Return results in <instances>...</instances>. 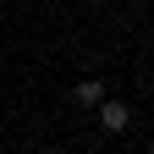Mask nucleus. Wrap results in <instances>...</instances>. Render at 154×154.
Segmentation results:
<instances>
[{
    "mask_svg": "<svg viewBox=\"0 0 154 154\" xmlns=\"http://www.w3.org/2000/svg\"><path fill=\"white\" fill-rule=\"evenodd\" d=\"M72 94H77V105H88V110H94V105L105 99V83H99V77H83V83H77Z\"/></svg>",
    "mask_w": 154,
    "mask_h": 154,
    "instance_id": "nucleus-2",
    "label": "nucleus"
},
{
    "mask_svg": "<svg viewBox=\"0 0 154 154\" xmlns=\"http://www.w3.org/2000/svg\"><path fill=\"white\" fill-rule=\"evenodd\" d=\"M94 116H99L105 132H127V121H132V110H127L121 99H99V105H94Z\"/></svg>",
    "mask_w": 154,
    "mask_h": 154,
    "instance_id": "nucleus-1",
    "label": "nucleus"
}]
</instances>
